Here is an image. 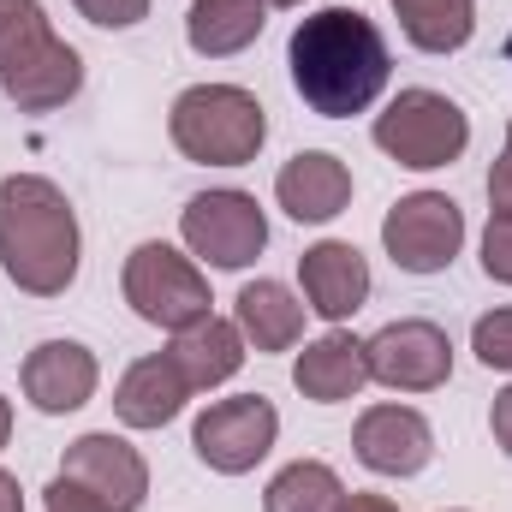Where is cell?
I'll list each match as a JSON object with an SVG mask.
<instances>
[{
	"instance_id": "3",
	"label": "cell",
	"mask_w": 512,
	"mask_h": 512,
	"mask_svg": "<svg viewBox=\"0 0 512 512\" xmlns=\"http://www.w3.org/2000/svg\"><path fill=\"white\" fill-rule=\"evenodd\" d=\"M167 131H173V149L185 161H203V167H245L256 161V149L268 143V114L251 90L239 84H191L173 114H167Z\"/></svg>"
},
{
	"instance_id": "12",
	"label": "cell",
	"mask_w": 512,
	"mask_h": 512,
	"mask_svg": "<svg viewBox=\"0 0 512 512\" xmlns=\"http://www.w3.org/2000/svg\"><path fill=\"white\" fill-rule=\"evenodd\" d=\"M18 376H24V399H30L42 417H66V411L90 405V399H96V382H102L96 352L78 346V340H42V346L24 358Z\"/></svg>"
},
{
	"instance_id": "9",
	"label": "cell",
	"mask_w": 512,
	"mask_h": 512,
	"mask_svg": "<svg viewBox=\"0 0 512 512\" xmlns=\"http://www.w3.org/2000/svg\"><path fill=\"white\" fill-rule=\"evenodd\" d=\"M364 358H370V382L393 387V393H435L453 376V340H447V328H435L423 316L387 322L382 334H370Z\"/></svg>"
},
{
	"instance_id": "21",
	"label": "cell",
	"mask_w": 512,
	"mask_h": 512,
	"mask_svg": "<svg viewBox=\"0 0 512 512\" xmlns=\"http://www.w3.org/2000/svg\"><path fill=\"white\" fill-rule=\"evenodd\" d=\"M54 24L42 12V0H0V84L30 72L42 54H54Z\"/></svg>"
},
{
	"instance_id": "19",
	"label": "cell",
	"mask_w": 512,
	"mask_h": 512,
	"mask_svg": "<svg viewBox=\"0 0 512 512\" xmlns=\"http://www.w3.org/2000/svg\"><path fill=\"white\" fill-rule=\"evenodd\" d=\"M239 334L256 352H286L304 334V304L280 286V280H251L239 292Z\"/></svg>"
},
{
	"instance_id": "4",
	"label": "cell",
	"mask_w": 512,
	"mask_h": 512,
	"mask_svg": "<svg viewBox=\"0 0 512 512\" xmlns=\"http://www.w3.org/2000/svg\"><path fill=\"white\" fill-rule=\"evenodd\" d=\"M465 143H471V120L441 90H399L387 102V114H376V149H387L411 173L459 161Z\"/></svg>"
},
{
	"instance_id": "20",
	"label": "cell",
	"mask_w": 512,
	"mask_h": 512,
	"mask_svg": "<svg viewBox=\"0 0 512 512\" xmlns=\"http://www.w3.org/2000/svg\"><path fill=\"white\" fill-rule=\"evenodd\" d=\"M399 12V30L423 54H459L477 30V0H387Z\"/></svg>"
},
{
	"instance_id": "27",
	"label": "cell",
	"mask_w": 512,
	"mask_h": 512,
	"mask_svg": "<svg viewBox=\"0 0 512 512\" xmlns=\"http://www.w3.org/2000/svg\"><path fill=\"white\" fill-rule=\"evenodd\" d=\"M489 209L512 221V149L495 161V167H489Z\"/></svg>"
},
{
	"instance_id": "33",
	"label": "cell",
	"mask_w": 512,
	"mask_h": 512,
	"mask_svg": "<svg viewBox=\"0 0 512 512\" xmlns=\"http://www.w3.org/2000/svg\"><path fill=\"white\" fill-rule=\"evenodd\" d=\"M507 66H512V36H507Z\"/></svg>"
},
{
	"instance_id": "6",
	"label": "cell",
	"mask_w": 512,
	"mask_h": 512,
	"mask_svg": "<svg viewBox=\"0 0 512 512\" xmlns=\"http://www.w3.org/2000/svg\"><path fill=\"white\" fill-rule=\"evenodd\" d=\"M382 245L405 274H441L465 245V209L447 191H411L387 209Z\"/></svg>"
},
{
	"instance_id": "30",
	"label": "cell",
	"mask_w": 512,
	"mask_h": 512,
	"mask_svg": "<svg viewBox=\"0 0 512 512\" xmlns=\"http://www.w3.org/2000/svg\"><path fill=\"white\" fill-rule=\"evenodd\" d=\"M0 512H24V489L12 471H0Z\"/></svg>"
},
{
	"instance_id": "25",
	"label": "cell",
	"mask_w": 512,
	"mask_h": 512,
	"mask_svg": "<svg viewBox=\"0 0 512 512\" xmlns=\"http://www.w3.org/2000/svg\"><path fill=\"white\" fill-rule=\"evenodd\" d=\"M90 24H102V30H131V24H143L149 18V0H72Z\"/></svg>"
},
{
	"instance_id": "18",
	"label": "cell",
	"mask_w": 512,
	"mask_h": 512,
	"mask_svg": "<svg viewBox=\"0 0 512 512\" xmlns=\"http://www.w3.org/2000/svg\"><path fill=\"white\" fill-rule=\"evenodd\" d=\"M268 24V0H191V18H185V42L203 54V60H227V54H245Z\"/></svg>"
},
{
	"instance_id": "28",
	"label": "cell",
	"mask_w": 512,
	"mask_h": 512,
	"mask_svg": "<svg viewBox=\"0 0 512 512\" xmlns=\"http://www.w3.org/2000/svg\"><path fill=\"white\" fill-rule=\"evenodd\" d=\"M489 429H495V447L512 459V382L495 393V411H489Z\"/></svg>"
},
{
	"instance_id": "13",
	"label": "cell",
	"mask_w": 512,
	"mask_h": 512,
	"mask_svg": "<svg viewBox=\"0 0 512 512\" xmlns=\"http://www.w3.org/2000/svg\"><path fill=\"white\" fill-rule=\"evenodd\" d=\"M298 280H304V310H316L322 322H346L370 298V262L346 239L310 245V251L298 256Z\"/></svg>"
},
{
	"instance_id": "2",
	"label": "cell",
	"mask_w": 512,
	"mask_h": 512,
	"mask_svg": "<svg viewBox=\"0 0 512 512\" xmlns=\"http://www.w3.org/2000/svg\"><path fill=\"white\" fill-rule=\"evenodd\" d=\"M0 268L30 298H60L78 280V215L42 173L0 179Z\"/></svg>"
},
{
	"instance_id": "7",
	"label": "cell",
	"mask_w": 512,
	"mask_h": 512,
	"mask_svg": "<svg viewBox=\"0 0 512 512\" xmlns=\"http://www.w3.org/2000/svg\"><path fill=\"white\" fill-rule=\"evenodd\" d=\"M274 435H280V411H274L262 393H239V399H215V405L197 417L191 447H197V459H203L209 471L245 477V471H256V465L268 459Z\"/></svg>"
},
{
	"instance_id": "11",
	"label": "cell",
	"mask_w": 512,
	"mask_h": 512,
	"mask_svg": "<svg viewBox=\"0 0 512 512\" xmlns=\"http://www.w3.org/2000/svg\"><path fill=\"white\" fill-rule=\"evenodd\" d=\"M352 447L376 477H417L435 459V429L411 405H370L352 429Z\"/></svg>"
},
{
	"instance_id": "24",
	"label": "cell",
	"mask_w": 512,
	"mask_h": 512,
	"mask_svg": "<svg viewBox=\"0 0 512 512\" xmlns=\"http://www.w3.org/2000/svg\"><path fill=\"white\" fill-rule=\"evenodd\" d=\"M483 274L512 286V221L507 215H489V233H483Z\"/></svg>"
},
{
	"instance_id": "32",
	"label": "cell",
	"mask_w": 512,
	"mask_h": 512,
	"mask_svg": "<svg viewBox=\"0 0 512 512\" xmlns=\"http://www.w3.org/2000/svg\"><path fill=\"white\" fill-rule=\"evenodd\" d=\"M268 6H304V0H268Z\"/></svg>"
},
{
	"instance_id": "10",
	"label": "cell",
	"mask_w": 512,
	"mask_h": 512,
	"mask_svg": "<svg viewBox=\"0 0 512 512\" xmlns=\"http://www.w3.org/2000/svg\"><path fill=\"white\" fill-rule=\"evenodd\" d=\"M60 477L96 489L114 512H137L149 501V465H143V453L131 447L126 435H114V429L78 435V441L66 447V459H60Z\"/></svg>"
},
{
	"instance_id": "1",
	"label": "cell",
	"mask_w": 512,
	"mask_h": 512,
	"mask_svg": "<svg viewBox=\"0 0 512 512\" xmlns=\"http://www.w3.org/2000/svg\"><path fill=\"white\" fill-rule=\"evenodd\" d=\"M286 66H292V90L322 120H352V114L376 108V96L387 90V72H393L387 36L358 6L310 12L286 42Z\"/></svg>"
},
{
	"instance_id": "17",
	"label": "cell",
	"mask_w": 512,
	"mask_h": 512,
	"mask_svg": "<svg viewBox=\"0 0 512 512\" xmlns=\"http://www.w3.org/2000/svg\"><path fill=\"white\" fill-rule=\"evenodd\" d=\"M167 358L185 370L191 393H209V387H221V382L239 376V364H245V334H239V322H227V316L209 310L203 322H191V328L173 334Z\"/></svg>"
},
{
	"instance_id": "22",
	"label": "cell",
	"mask_w": 512,
	"mask_h": 512,
	"mask_svg": "<svg viewBox=\"0 0 512 512\" xmlns=\"http://www.w3.org/2000/svg\"><path fill=\"white\" fill-rule=\"evenodd\" d=\"M340 495H346V483L334 477V465H322V459H298V465H286V471L268 483L262 512H334L340 507Z\"/></svg>"
},
{
	"instance_id": "26",
	"label": "cell",
	"mask_w": 512,
	"mask_h": 512,
	"mask_svg": "<svg viewBox=\"0 0 512 512\" xmlns=\"http://www.w3.org/2000/svg\"><path fill=\"white\" fill-rule=\"evenodd\" d=\"M42 512H114L96 489H84V483H72V477H54L48 483V495H42Z\"/></svg>"
},
{
	"instance_id": "31",
	"label": "cell",
	"mask_w": 512,
	"mask_h": 512,
	"mask_svg": "<svg viewBox=\"0 0 512 512\" xmlns=\"http://www.w3.org/2000/svg\"><path fill=\"white\" fill-rule=\"evenodd\" d=\"M12 441V405H6V393H0V447Z\"/></svg>"
},
{
	"instance_id": "29",
	"label": "cell",
	"mask_w": 512,
	"mask_h": 512,
	"mask_svg": "<svg viewBox=\"0 0 512 512\" xmlns=\"http://www.w3.org/2000/svg\"><path fill=\"white\" fill-rule=\"evenodd\" d=\"M334 512H399L387 495H364V489H352V495H340V507Z\"/></svg>"
},
{
	"instance_id": "15",
	"label": "cell",
	"mask_w": 512,
	"mask_h": 512,
	"mask_svg": "<svg viewBox=\"0 0 512 512\" xmlns=\"http://www.w3.org/2000/svg\"><path fill=\"white\" fill-rule=\"evenodd\" d=\"M370 382V358H364V340L358 334H322V340H310L304 352H298V364H292V387L304 393V399H316V405H346V399H358Z\"/></svg>"
},
{
	"instance_id": "8",
	"label": "cell",
	"mask_w": 512,
	"mask_h": 512,
	"mask_svg": "<svg viewBox=\"0 0 512 512\" xmlns=\"http://www.w3.org/2000/svg\"><path fill=\"white\" fill-rule=\"evenodd\" d=\"M179 233H185L191 256H203L215 268H245L268 245V215L256 209L251 191H203L185 203Z\"/></svg>"
},
{
	"instance_id": "14",
	"label": "cell",
	"mask_w": 512,
	"mask_h": 512,
	"mask_svg": "<svg viewBox=\"0 0 512 512\" xmlns=\"http://www.w3.org/2000/svg\"><path fill=\"white\" fill-rule=\"evenodd\" d=\"M274 197H280V209H286L292 221L322 227V221H334V215L352 203V167H346L340 155H328V149H304V155H292V161L280 167Z\"/></svg>"
},
{
	"instance_id": "16",
	"label": "cell",
	"mask_w": 512,
	"mask_h": 512,
	"mask_svg": "<svg viewBox=\"0 0 512 512\" xmlns=\"http://www.w3.org/2000/svg\"><path fill=\"white\" fill-rule=\"evenodd\" d=\"M185 399H191V382H185V370L167 352L137 358L120 376V387H114V411H120L126 429H161V423H173L185 411Z\"/></svg>"
},
{
	"instance_id": "23",
	"label": "cell",
	"mask_w": 512,
	"mask_h": 512,
	"mask_svg": "<svg viewBox=\"0 0 512 512\" xmlns=\"http://www.w3.org/2000/svg\"><path fill=\"white\" fill-rule=\"evenodd\" d=\"M471 352L483 358V370H512V310H489L471 328Z\"/></svg>"
},
{
	"instance_id": "5",
	"label": "cell",
	"mask_w": 512,
	"mask_h": 512,
	"mask_svg": "<svg viewBox=\"0 0 512 512\" xmlns=\"http://www.w3.org/2000/svg\"><path fill=\"white\" fill-rule=\"evenodd\" d=\"M126 304L143 322L179 334V328L203 322L215 298H209V280H203V268L191 256H179L173 245L149 239V245H137L126 256Z\"/></svg>"
},
{
	"instance_id": "34",
	"label": "cell",
	"mask_w": 512,
	"mask_h": 512,
	"mask_svg": "<svg viewBox=\"0 0 512 512\" xmlns=\"http://www.w3.org/2000/svg\"><path fill=\"white\" fill-rule=\"evenodd\" d=\"M507 149H512V126H507Z\"/></svg>"
}]
</instances>
